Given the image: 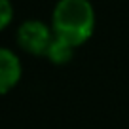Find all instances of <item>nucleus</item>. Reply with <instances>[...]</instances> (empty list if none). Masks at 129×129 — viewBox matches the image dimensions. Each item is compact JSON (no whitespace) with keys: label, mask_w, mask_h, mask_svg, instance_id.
<instances>
[{"label":"nucleus","mask_w":129,"mask_h":129,"mask_svg":"<svg viewBox=\"0 0 129 129\" xmlns=\"http://www.w3.org/2000/svg\"><path fill=\"white\" fill-rule=\"evenodd\" d=\"M49 25L57 38L80 48L95 32L97 13L91 0H57L51 10Z\"/></svg>","instance_id":"nucleus-1"},{"label":"nucleus","mask_w":129,"mask_h":129,"mask_svg":"<svg viewBox=\"0 0 129 129\" xmlns=\"http://www.w3.org/2000/svg\"><path fill=\"white\" fill-rule=\"evenodd\" d=\"M55 38L53 28L49 23H44L42 19H25L19 23L15 30V44L21 51L34 57H44L48 51L51 40Z\"/></svg>","instance_id":"nucleus-2"},{"label":"nucleus","mask_w":129,"mask_h":129,"mask_svg":"<svg viewBox=\"0 0 129 129\" xmlns=\"http://www.w3.org/2000/svg\"><path fill=\"white\" fill-rule=\"evenodd\" d=\"M23 76V64L13 49L0 46V97L8 95L13 87L21 82Z\"/></svg>","instance_id":"nucleus-3"},{"label":"nucleus","mask_w":129,"mask_h":129,"mask_svg":"<svg viewBox=\"0 0 129 129\" xmlns=\"http://www.w3.org/2000/svg\"><path fill=\"white\" fill-rule=\"evenodd\" d=\"M74 46H70L69 42L61 40V38H53L51 44H49L48 51H46V59L49 61L51 64H55V67H64V64H69L70 61H72L74 57Z\"/></svg>","instance_id":"nucleus-4"},{"label":"nucleus","mask_w":129,"mask_h":129,"mask_svg":"<svg viewBox=\"0 0 129 129\" xmlns=\"http://www.w3.org/2000/svg\"><path fill=\"white\" fill-rule=\"evenodd\" d=\"M13 17H15V10L12 0H0V32L13 23Z\"/></svg>","instance_id":"nucleus-5"}]
</instances>
